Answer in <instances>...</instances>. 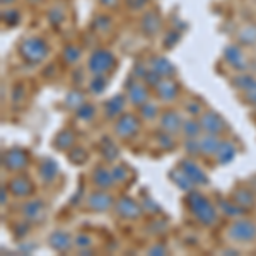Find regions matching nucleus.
Masks as SVG:
<instances>
[{
	"mask_svg": "<svg viewBox=\"0 0 256 256\" xmlns=\"http://www.w3.org/2000/svg\"><path fill=\"white\" fill-rule=\"evenodd\" d=\"M50 53V44L41 36H28L19 46V55L24 62L31 65L41 64Z\"/></svg>",
	"mask_w": 256,
	"mask_h": 256,
	"instance_id": "nucleus-1",
	"label": "nucleus"
},
{
	"mask_svg": "<svg viewBox=\"0 0 256 256\" xmlns=\"http://www.w3.org/2000/svg\"><path fill=\"white\" fill-rule=\"evenodd\" d=\"M186 205L192 210V214L204 226H212L217 222V210L212 207V204L200 193H190L186 198Z\"/></svg>",
	"mask_w": 256,
	"mask_h": 256,
	"instance_id": "nucleus-2",
	"label": "nucleus"
},
{
	"mask_svg": "<svg viewBox=\"0 0 256 256\" xmlns=\"http://www.w3.org/2000/svg\"><path fill=\"white\" fill-rule=\"evenodd\" d=\"M116 65V58L114 55L106 48H99V50H94L89 56V62H88V68L90 72L96 76V74H101V76H106L110 70L114 68Z\"/></svg>",
	"mask_w": 256,
	"mask_h": 256,
	"instance_id": "nucleus-3",
	"label": "nucleus"
},
{
	"mask_svg": "<svg viewBox=\"0 0 256 256\" xmlns=\"http://www.w3.org/2000/svg\"><path fill=\"white\" fill-rule=\"evenodd\" d=\"M229 238L238 242H251L256 239V224L251 220H236L229 229Z\"/></svg>",
	"mask_w": 256,
	"mask_h": 256,
	"instance_id": "nucleus-4",
	"label": "nucleus"
},
{
	"mask_svg": "<svg viewBox=\"0 0 256 256\" xmlns=\"http://www.w3.org/2000/svg\"><path fill=\"white\" fill-rule=\"evenodd\" d=\"M138 130V120L134 114H123L118 116L116 123H114V132L118 137L122 138H130L132 135H135Z\"/></svg>",
	"mask_w": 256,
	"mask_h": 256,
	"instance_id": "nucleus-5",
	"label": "nucleus"
},
{
	"mask_svg": "<svg viewBox=\"0 0 256 256\" xmlns=\"http://www.w3.org/2000/svg\"><path fill=\"white\" fill-rule=\"evenodd\" d=\"M4 166L10 171H20L28 166V156L19 148H10L4 154Z\"/></svg>",
	"mask_w": 256,
	"mask_h": 256,
	"instance_id": "nucleus-6",
	"label": "nucleus"
},
{
	"mask_svg": "<svg viewBox=\"0 0 256 256\" xmlns=\"http://www.w3.org/2000/svg\"><path fill=\"white\" fill-rule=\"evenodd\" d=\"M140 30L147 36L158 34V31L160 30V18L158 12H154V10L146 12V14L142 16V19H140Z\"/></svg>",
	"mask_w": 256,
	"mask_h": 256,
	"instance_id": "nucleus-7",
	"label": "nucleus"
},
{
	"mask_svg": "<svg viewBox=\"0 0 256 256\" xmlns=\"http://www.w3.org/2000/svg\"><path fill=\"white\" fill-rule=\"evenodd\" d=\"M224 58L230 67H234L238 70H244L248 67L244 55H242V50L239 48L238 44H229V46L224 50Z\"/></svg>",
	"mask_w": 256,
	"mask_h": 256,
	"instance_id": "nucleus-8",
	"label": "nucleus"
},
{
	"mask_svg": "<svg viewBox=\"0 0 256 256\" xmlns=\"http://www.w3.org/2000/svg\"><path fill=\"white\" fill-rule=\"evenodd\" d=\"M200 125L210 135H218L222 130H224V122H222V118L216 113H210V111L205 114H202Z\"/></svg>",
	"mask_w": 256,
	"mask_h": 256,
	"instance_id": "nucleus-9",
	"label": "nucleus"
},
{
	"mask_svg": "<svg viewBox=\"0 0 256 256\" xmlns=\"http://www.w3.org/2000/svg\"><path fill=\"white\" fill-rule=\"evenodd\" d=\"M116 212L123 218H137L140 216V207L132 198L123 196L116 202Z\"/></svg>",
	"mask_w": 256,
	"mask_h": 256,
	"instance_id": "nucleus-10",
	"label": "nucleus"
},
{
	"mask_svg": "<svg viewBox=\"0 0 256 256\" xmlns=\"http://www.w3.org/2000/svg\"><path fill=\"white\" fill-rule=\"evenodd\" d=\"M113 205V198L104 192H96L90 193L88 196V207L90 210H96V212H102V210H108Z\"/></svg>",
	"mask_w": 256,
	"mask_h": 256,
	"instance_id": "nucleus-11",
	"label": "nucleus"
},
{
	"mask_svg": "<svg viewBox=\"0 0 256 256\" xmlns=\"http://www.w3.org/2000/svg\"><path fill=\"white\" fill-rule=\"evenodd\" d=\"M9 188H10V192L14 193L16 196H20V198H24V196H28V195H31V193H32L31 181L28 180V178H24V176H16L14 180L9 183Z\"/></svg>",
	"mask_w": 256,
	"mask_h": 256,
	"instance_id": "nucleus-12",
	"label": "nucleus"
},
{
	"mask_svg": "<svg viewBox=\"0 0 256 256\" xmlns=\"http://www.w3.org/2000/svg\"><path fill=\"white\" fill-rule=\"evenodd\" d=\"M147 98H148L147 88H144L138 82H134V84L130 86V89H128V99H130V102H134L135 106L146 104Z\"/></svg>",
	"mask_w": 256,
	"mask_h": 256,
	"instance_id": "nucleus-13",
	"label": "nucleus"
},
{
	"mask_svg": "<svg viewBox=\"0 0 256 256\" xmlns=\"http://www.w3.org/2000/svg\"><path fill=\"white\" fill-rule=\"evenodd\" d=\"M92 181H94V184H96L98 188H101V190H108L111 188V184H113V181H114V178L113 174L108 171V169H104V168H96L94 169V172H92Z\"/></svg>",
	"mask_w": 256,
	"mask_h": 256,
	"instance_id": "nucleus-14",
	"label": "nucleus"
},
{
	"mask_svg": "<svg viewBox=\"0 0 256 256\" xmlns=\"http://www.w3.org/2000/svg\"><path fill=\"white\" fill-rule=\"evenodd\" d=\"M156 90H158L159 98L164 99V101H171L178 96V88L171 79H160L159 84L156 86Z\"/></svg>",
	"mask_w": 256,
	"mask_h": 256,
	"instance_id": "nucleus-15",
	"label": "nucleus"
},
{
	"mask_svg": "<svg viewBox=\"0 0 256 256\" xmlns=\"http://www.w3.org/2000/svg\"><path fill=\"white\" fill-rule=\"evenodd\" d=\"M44 216V204L40 200H31L30 204L24 205V217L32 222L41 220Z\"/></svg>",
	"mask_w": 256,
	"mask_h": 256,
	"instance_id": "nucleus-16",
	"label": "nucleus"
},
{
	"mask_svg": "<svg viewBox=\"0 0 256 256\" xmlns=\"http://www.w3.org/2000/svg\"><path fill=\"white\" fill-rule=\"evenodd\" d=\"M48 241H50V246H52L55 251H60V253H64V251H68L70 246H72V241H70V238L65 232H62V230H56V232H53L52 236H50Z\"/></svg>",
	"mask_w": 256,
	"mask_h": 256,
	"instance_id": "nucleus-17",
	"label": "nucleus"
},
{
	"mask_svg": "<svg viewBox=\"0 0 256 256\" xmlns=\"http://www.w3.org/2000/svg\"><path fill=\"white\" fill-rule=\"evenodd\" d=\"M181 168H183V171L190 176V180H192L193 183L200 184V183H205V181H207V176L204 174V171H202L195 162H192V160L181 162Z\"/></svg>",
	"mask_w": 256,
	"mask_h": 256,
	"instance_id": "nucleus-18",
	"label": "nucleus"
},
{
	"mask_svg": "<svg viewBox=\"0 0 256 256\" xmlns=\"http://www.w3.org/2000/svg\"><path fill=\"white\" fill-rule=\"evenodd\" d=\"M239 43L248 44V46H254L256 44V26L254 24H246L238 31Z\"/></svg>",
	"mask_w": 256,
	"mask_h": 256,
	"instance_id": "nucleus-19",
	"label": "nucleus"
},
{
	"mask_svg": "<svg viewBox=\"0 0 256 256\" xmlns=\"http://www.w3.org/2000/svg\"><path fill=\"white\" fill-rule=\"evenodd\" d=\"M162 128L168 132V134H174L176 130H180L181 125H183V122H181V118L178 116L176 113H171V111H168V113H164L162 116Z\"/></svg>",
	"mask_w": 256,
	"mask_h": 256,
	"instance_id": "nucleus-20",
	"label": "nucleus"
},
{
	"mask_svg": "<svg viewBox=\"0 0 256 256\" xmlns=\"http://www.w3.org/2000/svg\"><path fill=\"white\" fill-rule=\"evenodd\" d=\"M152 70H156L160 77H166L174 72V67H172L171 62L168 58H164V56H156V58L152 60Z\"/></svg>",
	"mask_w": 256,
	"mask_h": 256,
	"instance_id": "nucleus-21",
	"label": "nucleus"
},
{
	"mask_svg": "<svg viewBox=\"0 0 256 256\" xmlns=\"http://www.w3.org/2000/svg\"><path fill=\"white\" fill-rule=\"evenodd\" d=\"M222 142H218V138L216 137V135H207L205 138L200 140V152H204V154H217L218 147H220Z\"/></svg>",
	"mask_w": 256,
	"mask_h": 256,
	"instance_id": "nucleus-22",
	"label": "nucleus"
},
{
	"mask_svg": "<svg viewBox=\"0 0 256 256\" xmlns=\"http://www.w3.org/2000/svg\"><path fill=\"white\" fill-rule=\"evenodd\" d=\"M55 146L60 150H67V148L76 146V137L70 130H62L55 138Z\"/></svg>",
	"mask_w": 256,
	"mask_h": 256,
	"instance_id": "nucleus-23",
	"label": "nucleus"
},
{
	"mask_svg": "<svg viewBox=\"0 0 256 256\" xmlns=\"http://www.w3.org/2000/svg\"><path fill=\"white\" fill-rule=\"evenodd\" d=\"M40 172L44 181H53L56 178V174H58V166H56L55 160L46 159V160H43V164H41Z\"/></svg>",
	"mask_w": 256,
	"mask_h": 256,
	"instance_id": "nucleus-24",
	"label": "nucleus"
},
{
	"mask_svg": "<svg viewBox=\"0 0 256 256\" xmlns=\"http://www.w3.org/2000/svg\"><path fill=\"white\" fill-rule=\"evenodd\" d=\"M123 106H125V101H123L122 96H118V98H113L111 101L106 102L104 111L110 118H118L120 113H122V110H123Z\"/></svg>",
	"mask_w": 256,
	"mask_h": 256,
	"instance_id": "nucleus-25",
	"label": "nucleus"
},
{
	"mask_svg": "<svg viewBox=\"0 0 256 256\" xmlns=\"http://www.w3.org/2000/svg\"><path fill=\"white\" fill-rule=\"evenodd\" d=\"M80 53L82 52L79 46H76V44H67V46L64 48V52H62V58H64L65 64L74 65L80 60Z\"/></svg>",
	"mask_w": 256,
	"mask_h": 256,
	"instance_id": "nucleus-26",
	"label": "nucleus"
},
{
	"mask_svg": "<svg viewBox=\"0 0 256 256\" xmlns=\"http://www.w3.org/2000/svg\"><path fill=\"white\" fill-rule=\"evenodd\" d=\"M234 154H236V148H234L232 144L222 142L220 147H218V150H217V159L220 164H226L234 158Z\"/></svg>",
	"mask_w": 256,
	"mask_h": 256,
	"instance_id": "nucleus-27",
	"label": "nucleus"
},
{
	"mask_svg": "<svg viewBox=\"0 0 256 256\" xmlns=\"http://www.w3.org/2000/svg\"><path fill=\"white\" fill-rule=\"evenodd\" d=\"M46 18L53 26H58L65 20V9L62 6H53L52 9L46 12Z\"/></svg>",
	"mask_w": 256,
	"mask_h": 256,
	"instance_id": "nucleus-28",
	"label": "nucleus"
},
{
	"mask_svg": "<svg viewBox=\"0 0 256 256\" xmlns=\"http://www.w3.org/2000/svg\"><path fill=\"white\" fill-rule=\"evenodd\" d=\"M181 128H183V134L186 135L188 138H196L198 134H200L202 125L196 122V120H186V122H183Z\"/></svg>",
	"mask_w": 256,
	"mask_h": 256,
	"instance_id": "nucleus-29",
	"label": "nucleus"
},
{
	"mask_svg": "<svg viewBox=\"0 0 256 256\" xmlns=\"http://www.w3.org/2000/svg\"><path fill=\"white\" fill-rule=\"evenodd\" d=\"M2 20L7 24V26H18L20 22V12L18 9H12V7H7L2 12Z\"/></svg>",
	"mask_w": 256,
	"mask_h": 256,
	"instance_id": "nucleus-30",
	"label": "nucleus"
},
{
	"mask_svg": "<svg viewBox=\"0 0 256 256\" xmlns=\"http://www.w3.org/2000/svg\"><path fill=\"white\" fill-rule=\"evenodd\" d=\"M232 84L236 86L238 89L246 90V89H250L253 84H256V79H254L253 76H246V74H239V76L236 77V79L232 80Z\"/></svg>",
	"mask_w": 256,
	"mask_h": 256,
	"instance_id": "nucleus-31",
	"label": "nucleus"
},
{
	"mask_svg": "<svg viewBox=\"0 0 256 256\" xmlns=\"http://www.w3.org/2000/svg\"><path fill=\"white\" fill-rule=\"evenodd\" d=\"M92 28L96 30L98 32H106L111 28V19L108 18L106 14H101L98 16L96 19L92 20Z\"/></svg>",
	"mask_w": 256,
	"mask_h": 256,
	"instance_id": "nucleus-32",
	"label": "nucleus"
},
{
	"mask_svg": "<svg viewBox=\"0 0 256 256\" xmlns=\"http://www.w3.org/2000/svg\"><path fill=\"white\" fill-rule=\"evenodd\" d=\"M236 204H239L241 207H250V205L254 204V198L253 195H251L250 192H246V190H239V192H236Z\"/></svg>",
	"mask_w": 256,
	"mask_h": 256,
	"instance_id": "nucleus-33",
	"label": "nucleus"
},
{
	"mask_svg": "<svg viewBox=\"0 0 256 256\" xmlns=\"http://www.w3.org/2000/svg\"><path fill=\"white\" fill-rule=\"evenodd\" d=\"M172 180L176 181V184L180 188H183V190H190V188H192L190 184H192L193 181L190 180V176L184 171H174V174H172Z\"/></svg>",
	"mask_w": 256,
	"mask_h": 256,
	"instance_id": "nucleus-34",
	"label": "nucleus"
},
{
	"mask_svg": "<svg viewBox=\"0 0 256 256\" xmlns=\"http://www.w3.org/2000/svg\"><path fill=\"white\" fill-rule=\"evenodd\" d=\"M104 88H106V79H104V76H101V74H96V76H94L89 82V89L96 94L101 92Z\"/></svg>",
	"mask_w": 256,
	"mask_h": 256,
	"instance_id": "nucleus-35",
	"label": "nucleus"
},
{
	"mask_svg": "<svg viewBox=\"0 0 256 256\" xmlns=\"http://www.w3.org/2000/svg\"><path fill=\"white\" fill-rule=\"evenodd\" d=\"M82 104H84V98H82V94H79L77 90H74V92H70V94H68V98H67V106H70V108L79 110Z\"/></svg>",
	"mask_w": 256,
	"mask_h": 256,
	"instance_id": "nucleus-36",
	"label": "nucleus"
},
{
	"mask_svg": "<svg viewBox=\"0 0 256 256\" xmlns=\"http://www.w3.org/2000/svg\"><path fill=\"white\" fill-rule=\"evenodd\" d=\"M142 116L146 120H154L158 116V108L150 102H146V104H142Z\"/></svg>",
	"mask_w": 256,
	"mask_h": 256,
	"instance_id": "nucleus-37",
	"label": "nucleus"
},
{
	"mask_svg": "<svg viewBox=\"0 0 256 256\" xmlns=\"http://www.w3.org/2000/svg\"><path fill=\"white\" fill-rule=\"evenodd\" d=\"M77 114H79L82 120H90L94 116V108L90 104H88V102H84V104L77 110Z\"/></svg>",
	"mask_w": 256,
	"mask_h": 256,
	"instance_id": "nucleus-38",
	"label": "nucleus"
},
{
	"mask_svg": "<svg viewBox=\"0 0 256 256\" xmlns=\"http://www.w3.org/2000/svg\"><path fill=\"white\" fill-rule=\"evenodd\" d=\"M111 174H113L114 181H118V183H122V181H125L128 178V172L125 168L122 166H114L113 169H111Z\"/></svg>",
	"mask_w": 256,
	"mask_h": 256,
	"instance_id": "nucleus-39",
	"label": "nucleus"
},
{
	"mask_svg": "<svg viewBox=\"0 0 256 256\" xmlns=\"http://www.w3.org/2000/svg\"><path fill=\"white\" fill-rule=\"evenodd\" d=\"M244 94H246V101L256 106V84L251 86L250 89H246V90H244Z\"/></svg>",
	"mask_w": 256,
	"mask_h": 256,
	"instance_id": "nucleus-40",
	"label": "nucleus"
},
{
	"mask_svg": "<svg viewBox=\"0 0 256 256\" xmlns=\"http://www.w3.org/2000/svg\"><path fill=\"white\" fill-rule=\"evenodd\" d=\"M128 4L134 10H140L147 6V0H128Z\"/></svg>",
	"mask_w": 256,
	"mask_h": 256,
	"instance_id": "nucleus-41",
	"label": "nucleus"
},
{
	"mask_svg": "<svg viewBox=\"0 0 256 256\" xmlns=\"http://www.w3.org/2000/svg\"><path fill=\"white\" fill-rule=\"evenodd\" d=\"M76 244L84 248V246H89L90 244V238L89 236H84V234H79V236L76 238Z\"/></svg>",
	"mask_w": 256,
	"mask_h": 256,
	"instance_id": "nucleus-42",
	"label": "nucleus"
},
{
	"mask_svg": "<svg viewBox=\"0 0 256 256\" xmlns=\"http://www.w3.org/2000/svg\"><path fill=\"white\" fill-rule=\"evenodd\" d=\"M98 2L101 4L102 7H106V9H114L120 4V0H98Z\"/></svg>",
	"mask_w": 256,
	"mask_h": 256,
	"instance_id": "nucleus-43",
	"label": "nucleus"
},
{
	"mask_svg": "<svg viewBox=\"0 0 256 256\" xmlns=\"http://www.w3.org/2000/svg\"><path fill=\"white\" fill-rule=\"evenodd\" d=\"M222 208H227V212H229L227 216H238V208L232 207L230 204H227V202H226V204L222 202Z\"/></svg>",
	"mask_w": 256,
	"mask_h": 256,
	"instance_id": "nucleus-44",
	"label": "nucleus"
},
{
	"mask_svg": "<svg viewBox=\"0 0 256 256\" xmlns=\"http://www.w3.org/2000/svg\"><path fill=\"white\" fill-rule=\"evenodd\" d=\"M148 253H160V254H166V248L160 246V244H159V246H154L150 251H148Z\"/></svg>",
	"mask_w": 256,
	"mask_h": 256,
	"instance_id": "nucleus-45",
	"label": "nucleus"
},
{
	"mask_svg": "<svg viewBox=\"0 0 256 256\" xmlns=\"http://www.w3.org/2000/svg\"><path fill=\"white\" fill-rule=\"evenodd\" d=\"M0 2H2V6H4V7H10L12 4L16 2V0H0Z\"/></svg>",
	"mask_w": 256,
	"mask_h": 256,
	"instance_id": "nucleus-46",
	"label": "nucleus"
},
{
	"mask_svg": "<svg viewBox=\"0 0 256 256\" xmlns=\"http://www.w3.org/2000/svg\"><path fill=\"white\" fill-rule=\"evenodd\" d=\"M28 4H31V6H36V4H40V2H43V0H26Z\"/></svg>",
	"mask_w": 256,
	"mask_h": 256,
	"instance_id": "nucleus-47",
	"label": "nucleus"
}]
</instances>
